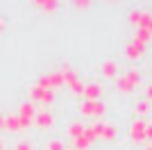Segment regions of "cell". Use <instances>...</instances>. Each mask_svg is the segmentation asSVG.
I'll return each instance as SVG.
<instances>
[{
	"label": "cell",
	"mask_w": 152,
	"mask_h": 150,
	"mask_svg": "<svg viewBox=\"0 0 152 150\" xmlns=\"http://www.w3.org/2000/svg\"><path fill=\"white\" fill-rule=\"evenodd\" d=\"M77 109H80V116H82V118H95V121H102V116L107 114V105H104L102 100H95V102L82 100Z\"/></svg>",
	"instance_id": "cell-1"
},
{
	"label": "cell",
	"mask_w": 152,
	"mask_h": 150,
	"mask_svg": "<svg viewBox=\"0 0 152 150\" xmlns=\"http://www.w3.org/2000/svg\"><path fill=\"white\" fill-rule=\"evenodd\" d=\"M145 125L148 121L145 118H134L129 123V130H127V137L134 146H148L145 143Z\"/></svg>",
	"instance_id": "cell-2"
},
{
	"label": "cell",
	"mask_w": 152,
	"mask_h": 150,
	"mask_svg": "<svg viewBox=\"0 0 152 150\" xmlns=\"http://www.w3.org/2000/svg\"><path fill=\"white\" fill-rule=\"evenodd\" d=\"M30 102L41 105V109H48L55 102V91H45V89L37 87V84H32L30 87Z\"/></svg>",
	"instance_id": "cell-3"
},
{
	"label": "cell",
	"mask_w": 152,
	"mask_h": 150,
	"mask_svg": "<svg viewBox=\"0 0 152 150\" xmlns=\"http://www.w3.org/2000/svg\"><path fill=\"white\" fill-rule=\"evenodd\" d=\"M37 109L39 107L34 105V102H20L18 105V112H16V116L20 118V125H23V132L27 130V127H32L34 125V116H37Z\"/></svg>",
	"instance_id": "cell-4"
},
{
	"label": "cell",
	"mask_w": 152,
	"mask_h": 150,
	"mask_svg": "<svg viewBox=\"0 0 152 150\" xmlns=\"http://www.w3.org/2000/svg\"><path fill=\"white\" fill-rule=\"evenodd\" d=\"M98 71H100V75L104 77V80H116V77L123 73L121 64L116 62V59H107V62H102Z\"/></svg>",
	"instance_id": "cell-5"
},
{
	"label": "cell",
	"mask_w": 152,
	"mask_h": 150,
	"mask_svg": "<svg viewBox=\"0 0 152 150\" xmlns=\"http://www.w3.org/2000/svg\"><path fill=\"white\" fill-rule=\"evenodd\" d=\"M34 125L39 130H50L55 125V116H52L50 109H37V116H34Z\"/></svg>",
	"instance_id": "cell-6"
},
{
	"label": "cell",
	"mask_w": 152,
	"mask_h": 150,
	"mask_svg": "<svg viewBox=\"0 0 152 150\" xmlns=\"http://www.w3.org/2000/svg\"><path fill=\"white\" fill-rule=\"evenodd\" d=\"M143 57H145V48H143V46L134 43V41H129V43L125 46V59L132 62V66L139 62V59H143Z\"/></svg>",
	"instance_id": "cell-7"
},
{
	"label": "cell",
	"mask_w": 152,
	"mask_h": 150,
	"mask_svg": "<svg viewBox=\"0 0 152 150\" xmlns=\"http://www.w3.org/2000/svg\"><path fill=\"white\" fill-rule=\"evenodd\" d=\"M82 98H84V100H91V102H95V100H102V84H98V82L84 84Z\"/></svg>",
	"instance_id": "cell-8"
},
{
	"label": "cell",
	"mask_w": 152,
	"mask_h": 150,
	"mask_svg": "<svg viewBox=\"0 0 152 150\" xmlns=\"http://www.w3.org/2000/svg\"><path fill=\"white\" fill-rule=\"evenodd\" d=\"M32 7L37 12H43L45 16H52L59 9V2H55V0H37V2H32Z\"/></svg>",
	"instance_id": "cell-9"
},
{
	"label": "cell",
	"mask_w": 152,
	"mask_h": 150,
	"mask_svg": "<svg viewBox=\"0 0 152 150\" xmlns=\"http://www.w3.org/2000/svg\"><path fill=\"white\" fill-rule=\"evenodd\" d=\"M5 132H12V134H20L23 132L20 118L16 114H5Z\"/></svg>",
	"instance_id": "cell-10"
},
{
	"label": "cell",
	"mask_w": 152,
	"mask_h": 150,
	"mask_svg": "<svg viewBox=\"0 0 152 150\" xmlns=\"http://www.w3.org/2000/svg\"><path fill=\"white\" fill-rule=\"evenodd\" d=\"M84 130H86V123H84L82 118H77V121H70L68 127H66V134H68V139H77V137H82Z\"/></svg>",
	"instance_id": "cell-11"
},
{
	"label": "cell",
	"mask_w": 152,
	"mask_h": 150,
	"mask_svg": "<svg viewBox=\"0 0 152 150\" xmlns=\"http://www.w3.org/2000/svg\"><path fill=\"white\" fill-rule=\"evenodd\" d=\"M118 139V127L114 123H104L102 125V134H100V141L102 143H111Z\"/></svg>",
	"instance_id": "cell-12"
},
{
	"label": "cell",
	"mask_w": 152,
	"mask_h": 150,
	"mask_svg": "<svg viewBox=\"0 0 152 150\" xmlns=\"http://www.w3.org/2000/svg\"><path fill=\"white\" fill-rule=\"evenodd\" d=\"M114 84H116V91H118V93H132V91H136V87L125 77V73L118 75V77L114 80Z\"/></svg>",
	"instance_id": "cell-13"
},
{
	"label": "cell",
	"mask_w": 152,
	"mask_h": 150,
	"mask_svg": "<svg viewBox=\"0 0 152 150\" xmlns=\"http://www.w3.org/2000/svg\"><path fill=\"white\" fill-rule=\"evenodd\" d=\"M59 73L64 75V84H66V87H68L70 82H75L77 77H80V75H77V71L73 68L70 64H64V66H59Z\"/></svg>",
	"instance_id": "cell-14"
},
{
	"label": "cell",
	"mask_w": 152,
	"mask_h": 150,
	"mask_svg": "<svg viewBox=\"0 0 152 150\" xmlns=\"http://www.w3.org/2000/svg\"><path fill=\"white\" fill-rule=\"evenodd\" d=\"M148 114H152V105L148 102V100L141 98L139 102L134 105V116H136V118H145Z\"/></svg>",
	"instance_id": "cell-15"
},
{
	"label": "cell",
	"mask_w": 152,
	"mask_h": 150,
	"mask_svg": "<svg viewBox=\"0 0 152 150\" xmlns=\"http://www.w3.org/2000/svg\"><path fill=\"white\" fill-rule=\"evenodd\" d=\"M132 41H134V43H139V46H143V48H148V43L152 41V34H148L145 30L136 27V30H134V37H132Z\"/></svg>",
	"instance_id": "cell-16"
},
{
	"label": "cell",
	"mask_w": 152,
	"mask_h": 150,
	"mask_svg": "<svg viewBox=\"0 0 152 150\" xmlns=\"http://www.w3.org/2000/svg\"><path fill=\"white\" fill-rule=\"evenodd\" d=\"M141 30H145L148 34H152V12L148 9H141V23H139Z\"/></svg>",
	"instance_id": "cell-17"
},
{
	"label": "cell",
	"mask_w": 152,
	"mask_h": 150,
	"mask_svg": "<svg viewBox=\"0 0 152 150\" xmlns=\"http://www.w3.org/2000/svg\"><path fill=\"white\" fill-rule=\"evenodd\" d=\"M37 87L45 89V91H55V84H52V75H50V71H48V73H41V75H39Z\"/></svg>",
	"instance_id": "cell-18"
},
{
	"label": "cell",
	"mask_w": 152,
	"mask_h": 150,
	"mask_svg": "<svg viewBox=\"0 0 152 150\" xmlns=\"http://www.w3.org/2000/svg\"><path fill=\"white\" fill-rule=\"evenodd\" d=\"M123 73H125V77H127L129 82H132V84H134L136 89L141 87V71L136 68V66H129V68H127V71H123Z\"/></svg>",
	"instance_id": "cell-19"
},
{
	"label": "cell",
	"mask_w": 152,
	"mask_h": 150,
	"mask_svg": "<svg viewBox=\"0 0 152 150\" xmlns=\"http://www.w3.org/2000/svg\"><path fill=\"white\" fill-rule=\"evenodd\" d=\"M91 146H93V141H89V139L84 137H77V139H70V148L73 150H89Z\"/></svg>",
	"instance_id": "cell-20"
},
{
	"label": "cell",
	"mask_w": 152,
	"mask_h": 150,
	"mask_svg": "<svg viewBox=\"0 0 152 150\" xmlns=\"http://www.w3.org/2000/svg\"><path fill=\"white\" fill-rule=\"evenodd\" d=\"M68 91H70V96L80 98V96H82V91H84V82H82V77H77L75 82H70V84H68Z\"/></svg>",
	"instance_id": "cell-21"
},
{
	"label": "cell",
	"mask_w": 152,
	"mask_h": 150,
	"mask_svg": "<svg viewBox=\"0 0 152 150\" xmlns=\"http://www.w3.org/2000/svg\"><path fill=\"white\" fill-rule=\"evenodd\" d=\"M50 75H52V84H55V91H57V89H61V87H66V84H64V75L59 73V68L50 71Z\"/></svg>",
	"instance_id": "cell-22"
},
{
	"label": "cell",
	"mask_w": 152,
	"mask_h": 150,
	"mask_svg": "<svg viewBox=\"0 0 152 150\" xmlns=\"http://www.w3.org/2000/svg\"><path fill=\"white\" fill-rule=\"evenodd\" d=\"M127 21H129V25L139 27V23H141V9H132V12H129V16H127Z\"/></svg>",
	"instance_id": "cell-23"
},
{
	"label": "cell",
	"mask_w": 152,
	"mask_h": 150,
	"mask_svg": "<svg viewBox=\"0 0 152 150\" xmlns=\"http://www.w3.org/2000/svg\"><path fill=\"white\" fill-rule=\"evenodd\" d=\"M45 150H66V146L61 143V139H50L45 143Z\"/></svg>",
	"instance_id": "cell-24"
},
{
	"label": "cell",
	"mask_w": 152,
	"mask_h": 150,
	"mask_svg": "<svg viewBox=\"0 0 152 150\" xmlns=\"http://www.w3.org/2000/svg\"><path fill=\"white\" fill-rule=\"evenodd\" d=\"M91 2H86V0H75L73 2V9H77V12H84V9H89Z\"/></svg>",
	"instance_id": "cell-25"
},
{
	"label": "cell",
	"mask_w": 152,
	"mask_h": 150,
	"mask_svg": "<svg viewBox=\"0 0 152 150\" xmlns=\"http://www.w3.org/2000/svg\"><path fill=\"white\" fill-rule=\"evenodd\" d=\"M14 150H34V146H32V141H18V143L14 146Z\"/></svg>",
	"instance_id": "cell-26"
},
{
	"label": "cell",
	"mask_w": 152,
	"mask_h": 150,
	"mask_svg": "<svg viewBox=\"0 0 152 150\" xmlns=\"http://www.w3.org/2000/svg\"><path fill=\"white\" fill-rule=\"evenodd\" d=\"M143 100H148V102L152 105V82H148L145 89H143Z\"/></svg>",
	"instance_id": "cell-27"
},
{
	"label": "cell",
	"mask_w": 152,
	"mask_h": 150,
	"mask_svg": "<svg viewBox=\"0 0 152 150\" xmlns=\"http://www.w3.org/2000/svg\"><path fill=\"white\" fill-rule=\"evenodd\" d=\"M145 143H152V123L148 121V125H145Z\"/></svg>",
	"instance_id": "cell-28"
},
{
	"label": "cell",
	"mask_w": 152,
	"mask_h": 150,
	"mask_svg": "<svg viewBox=\"0 0 152 150\" xmlns=\"http://www.w3.org/2000/svg\"><path fill=\"white\" fill-rule=\"evenodd\" d=\"M0 132H5V114L0 112Z\"/></svg>",
	"instance_id": "cell-29"
},
{
	"label": "cell",
	"mask_w": 152,
	"mask_h": 150,
	"mask_svg": "<svg viewBox=\"0 0 152 150\" xmlns=\"http://www.w3.org/2000/svg\"><path fill=\"white\" fill-rule=\"evenodd\" d=\"M5 27H7V21L2 18V16H0V34H2V32H5Z\"/></svg>",
	"instance_id": "cell-30"
},
{
	"label": "cell",
	"mask_w": 152,
	"mask_h": 150,
	"mask_svg": "<svg viewBox=\"0 0 152 150\" xmlns=\"http://www.w3.org/2000/svg\"><path fill=\"white\" fill-rule=\"evenodd\" d=\"M66 150H73V148H66Z\"/></svg>",
	"instance_id": "cell-31"
},
{
	"label": "cell",
	"mask_w": 152,
	"mask_h": 150,
	"mask_svg": "<svg viewBox=\"0 0 152 150\" xmlns=\"http://www.w3.org/2000/svg\"><path fill=\"white\" fill-rule=\"evenodd\" d=\"M150 146H152V143H150Z\"/></svg>",
	"instance_id": "cell-32"
}]
</instances>
